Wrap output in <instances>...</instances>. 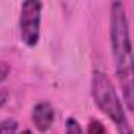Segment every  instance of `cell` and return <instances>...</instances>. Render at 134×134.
<instances>
[{
  "label": "cell",
  "mask_w": 134,
  "mask_h": 134,
  "mask_svg": "<svg viewBox=\"0 0 134 134\" xmlns=\"http://www.w3.org/2000/svg\"><path fill=\"white\" fill-rule=\"evenodd\" d=\"M87 134H109V131L106 129V126H104L99 120H92V121L88 123Z\"/></svg>",
  "instance_id": "cell-7"
},
{
  "label": "cell",
  "mask_w": 134,
  "mask_h": 134,
  "mask_svg": "<svg viewBox=\"0 0 134 134\" xmlns=\"http://www.w3.org/2000/svg\"><path fill=\"white\" fill-rule=\"evenodd\" d=\"M65 131H66V134H84L82 126L79 125V121L76 118H68V120H66Z\"/></svg>",
  "instance_id": "cell-6"
},
{
  "label": "cell",
  "mask_w": 134,
  "mask_h": 134,
  "mask_svg": "<svg viewBox=\"0 0 134 134\" xmlns=\"http://www.w3.org/2000/svg\"><path fill=\"white\" fill-rule=\"evenodd\" d=\"M21 134H33V132H32V131H30V129H24V131H22V132H21Z\"/></svg>",
  "instance_id": "cell-10"
},
{
  "label": "cell",
  "mask_w": 134,
  "mask_h": 134,
  "mask_svg": "<svg viewBox=\"0 0 134 134\" xmlns=\"http://www.w3.org/2000/svg\"><path fill=\"white\" fill-rule=\"evenodd\" d=\"M92 96L98 109L106 114L115 125L123 126L128 125V117L125 112V107L121 104V99L109 79V76L103 71H95L92 76Z\"/></svg>",
  "instance_id": "cell-2"
},
{
  "label": "cell",
  "mask_w": 134,
  "mask_h": 134,
  "mask_svg": "<svg viewBox=\"0 0 134 134\" xmlns=\"http://www.w3.org/2000/svg\"><path fill=\"white\" fill-rule=\"evenodd\" d=\"M118 132H120V134H132L129 123H128V125H123V126H118Z\"/></svg>",
  "instance_id": "cell-9"
},
{
  "label": "cell",
  "mask_w": 134,
  "mask_h": 134,
  "mask_svg": "<svg viewBox=\"0 0 134 134\" xmlns=\"http://www.w3.org/2000/svg\"><path fill=\"white\" fill-rule=\"evenodd\" d=\"M110 47L115 74L123 90L126 109L128 112H132V46L129 38V24L121 2H114L110 5Z\"/></svg>",
  "instance_id": "cell-1"
},
{
  "label": "cell",
  "mask_w": 134,
  "mask_h": 134,
  "mask_svg": "<svg viewBox=\"0 0 134 134\" xmlns=\"http://www.w3.org/2000/svg\"><path fill=\"white\" fill-rule=\"evenodd\" d=\"M41 10H43V3L38 0H27L21 5L19 32H21L22 43L29 47H35L40 41Z\"/></svg>",
  "instance_id": "cell-3"
},
{
  "label": "cell",
  "mask_w": 134,
  "mask_h": 134,
  "mask_svg": "<svg viewBox=\"0 0 134 134\" xmlns=\"http://www.w3.org/2000/svg\"><path fill=\"white\" fill-rule=\"evenodd\" d=\"M18 121L14 118H5L0 121V134H16Z\"/></svg>",
  "instance_id": "cell-5"
},
{
  "label": "cell",
  "mask_w": 134,
  "mask_h": 134,
  "mask_svg": "<svg viewBox=\"0 0 134 134\" xmlns=\"http://www.w3.org/2000/svg\"><path fill=\"white\" fill-rule=\"evenodd\" d=\"M32 121L38 131L46 132L54 123V107L49 101H40L32 110Z\"/></svg>",
  "instance_id": "cell-4"
},
{
  "label": "cell",
  "mask_w": 134,
  "mask_h": 134,
  "mask_svg": "<svg viewBox=\"0 0 134 134\" xmlns=\"http://www.w3.org/2000/svg\"><path fill=\"white\" fill-rule=\"evenodd\" d=\"M10 71H11L10 65H8L7 62H0V84H2V82H3V81L8 77Z\"/></svg>",
  "instance_id": "cell-8"
}]
</instances>
